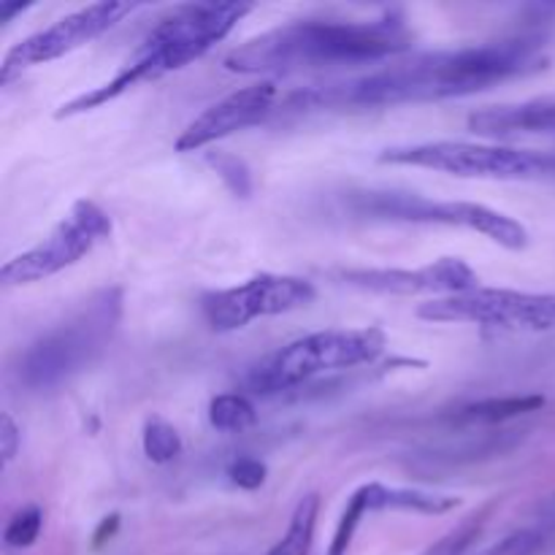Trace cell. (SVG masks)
<instances>
[{
    "mask_svg": "<svg viewBox=\"0 0 555 555\" xmlns=\"http://www.w3.org/2000/svg\"><path fill=\"white\" fill-rule=\"evenodd\" d=\"M537 68H545L540 43L531 38H515L459 52L421 54L341 85L314 87L301 92L293 103L298 108H379L444 101L488 90L491 85L526 76Z\"/></svg>",
    "mask_w": 555,
    "mask_h": 555,
    "instance_id": "obj_1",
    "label": "cell"
},
{
    "mask_svg": "<svg viewBox=\"0 0 555 555\" xmlns=\"http://www.w3.org/2000/svg\"><path fill=\"white\" fill-rule=\"evenodd\" d=\"M412 38L399 11L361 22L304 20L249 38L222 63L233 74H296L307 68L366 65L406 52Z\"/></svg>",
    "mask_w": 555,
    "mask_h": 555,
    "instance_id": "obj_2",
    "label": "cell"
},
{
    "mask_svg": "<svg viewBox=\"0 0 555 555\" xmlns=\"http://www.w3.org/2000/svg\"><path fill=\"white\" fill-rule=\"evenodd\" d=\"M253 11L249 3H190L179 5L168 16H163L150 36L144 38L139 49H135L133 60L122 65L117 76L106 85L95 87V90L85 92V95L74 98L70 103H63L60 112L54 114L57 119L76 117L90 108L103 106V103L114 101L130 87L141 85V81L160 79V76L171 74V70L184 68V65L195 63L204 57L211 47L222 41L244 16Z\"/></svg>",
    "mask_w": 555,
    "mask_h": 555,
    "instance_id": "obj_3",
    "label": "cell"
},
{
    "mask_svg": "<svg viewBox=\"0 0 555 555\" xmlns=\"http://www.w3.org/2000/svg\"><path fill=\"white\" fill-rule=\"evenodd\" d=\"M122 314V291L106 287L76 318L33 341L16 363V377L27 390H54L85 372L112 341Z\"/></svg>",
    "mask_w": 555,
    "mask_h": 555,
    "instance_id": "obj_4",
    "label": "cell"
},
{
    "mask_svg": "<svg viewBox=\"0 0 555 555\" xmlns=\"http://www.w3.org/2000/svg\"><path fill=\"white\" fill-rule=\"evenodd\" d=\"M385 334L379 328H331L291 341L255 363L247 374L253 393L274 396L298 388L309 379L341 369L374 363L385 352Z\"/></svg>",
    "mask_w": 555,
    "mask_h": 555,
    "instance_id": "obj_5",
    "label": "cell"
},
{
    "mask_svg": "<svg viewBox=\"0 0 555 555\" xmlns=\"http://www.w3.org/2000/svg\"><path fill=\"white\" fill-rule=\"evenodd\" d=\"M379 163L428 168V171L464 179L555 182V155L551 152L509 150V146L472 144V141H426V144L390 146L379 155Z\"/></svg>",
    "mask_w": 555,
    "mask_h": 555,
    "instance_id": "obj_6",
    "label": "cell"
},
{
    "mask_svg": "<svg viewBox=\"0 0 555 555\" xmlns=\"http://www.w3.org/2000/svg\"><path fill=\"white\" fill-rule=\"evenodd\" d=\"M352 209L377 220L466 228L513 253L529 247V231L515 217L472 201H431L417 193H361L352 198Z\"/></svg>",
    "mask_w": 555,
    "mask_h": 555,
    "instance_id": "obj_7",
    "label": "cell"
},
{
    "mask_svg": "<svg viewBox=\"0 0 555 555\" xmlns=\"http://www.w3.org/2000/svg\"><path fill=\"white\" fill-rule=\"evenodd\" d=\"M428 323H472L502 331H555V293H520L502 287H475L469 293L434 298L417 309Z\"/></svg>",
    "mask_w": 555,
    "mask_h": 555,
    "instance_id": "obj_8",
    "label": "cell"
},
{
    "mask_svg": "<svg viewBox=\"0 0 555 555\" xmlns=\"http://www.w3.org/2000/svg\"><path fill=\"white\" fill-rule=\"evenodd\" d=\"M108 236H112V220L106 211L87 198L76 201L68 215L41 244L11 258L0 269V282L3 287H22L49 280V276L79 263Z\"/></svg>",
    "mask_w": 555,
    "mask_h": 555,
    "instance_id": "obj_9",
    "label": "cell"
},
{
    "mask_svg": "<svg viewBox=\"0 0 555 555\" xmlns=\"http://www.w3.org/2000/svg\"><path fill=\"white\" fill-rule=\"evenodd\" d=\"M318 298L312 282L287 274H258L228 291L206 293L201 298V312L217 334L238 331L253 320L296 312Z\"/></svg>",
    "mask_w": 555,
    "mask_h": 555,
    "instance_id": "obj_10",
    "label": "cell"
},
{
    "mask_svg": "<svg viewBox=\"0 0 555 555\" xmlns=\"http://www.w3.org/2000/svg\"><path fill=\"white\" fill-rule=\"evenodd\" d=\"M135 9H139V3H128V0H101V3H90L85 9L74 11V14L63 16V20L54 22L47 30L33 33L25 41L9 49V54L3 57V65H0V81L9 85L22 70L52 63V60L95 41L98 36L112 30L117 22L133 14Z\"/></svg>",
    "mask_w": 555,
    "mask_h": 555,
    "instance_id": "obj_11",
    "label": "cell"
},
{
    "mask_svg": "<svg viewBox=\"0 0 555 555\" xmlns=\"http://www.w3.org/2000/svg\"><path fill=\"white\" fill-rule=\"evenodd\" d=\"M339 280L356 291L383 293V296H461L480 287V276L466 260L442 258L423 269H352L341 271Z\"/></svg>",
    "mask_w": 555,
    "mask_h": 555,
    "instance_id": "obj_12",
    "label": "cell"
},
{
    "mask_svg": "<svg viewBox=\"0 0 555 555\" xmlns=\"http://www.w3.org/2000/svg\"><path fill=\"white\" fill-rule=\"evenodd\" d=\"M276 103L274 81H260V85L244 87V90L231 92L222 101L211 103L209 108L198 114L188 128L173 141L177 152H198L225 135L238 133L244 128L263 122Z\"/></svg>",
    "mask_w": 555,
    "mask_h": 555,
    "instance_id": "obj_13",
    "label": "cell"
},
{
    "mask_svg": "<svg viewBox=\"0 0 555 555\" xmlns=\"http://www.w3.org/2000/svg\"><path fill=\"white\" fill-rule=\"evenodd\" d=\"M469 130L477 135H486V139L518 133H555V101L482 108L469 117Z\"/></svg>",
    "mask_w": 555,
    "mask_h": 555,
    "instance_id": "obj_14",
    "label": "cell"
},
{
    "mask_svg": "<svg viewBox=\"0 0 555 555\" xmlns=\"http://www.w3.org/2000/svg\"><path fill=\"white\" fill-rule=\"evenodd\" d=\"M366 502L372 513L379 509H393V513H417V515H448L450 509L459 507L455 496H442V493L417 491V488H388L379 482L363 486Z\"/></svg>",
    "mask_w": 555,
    "mask_h": 555,
    "instance_id": "obj_15",
    "label": "cell"
},
{
    "mask_svg": "<svg viewBox=\"0 0 555 555\" xmlns=\"http://www.w3.org/2000/svg\"><path fill=\"white\" fill-rule=\"evenodd\" d=\"M545 406L542 396H507V399H482L448 417L455 428H488L502 426L513 417H524Z\"/></svg>",
    "mask_w": 555,
    "mask_h": 555,
    "instance_id": "obj_16",
    "label": "cell"
},
{
    "mask_svg": "<svg viewBox=\"0 0 555 555\" xmlns=\"http://www.w3.org/2000/svg\"><path fill=\"white\" fill-rule=\"evenodd\" d=\"M318 515H320V496L309 493L298 502L296 513H293L291 526H287L285 537L276 542L266 555H309L312 553L314 529H318Z\"/></svg>",
    "mask_w": 555,
    "mask_h": 555,
    "instance_id": "obj_17",
    "label": "cell"
},
{
    "mask_svg": "<svg viewBox=\"0 0 555 555\" xmlns=\"http://www.w3.org/2000/svg\"><path fill=\"white\" fill-rule=\"evenodd\" d=\"M499 504H502V499H491V502L482 504V507L475 509L469 518L461 520L455 529H450L448 534L442 537V540L434 542V545L428 547V551L423 555H466V553H469L472 545L480 540L486 524L491 520L493 509H499Z\"/></svg>",
    "mask_w": 555,
    "mask_h": 555,
    "instance_id": "obj_18",
    "label": "cell"
},
{
    "mask_svg": "<svg viewBox=\"0 0 555 555\" xmlns=\"http://www.w3.org/2000/svg\"><path fill=\"white\" fill-rule=\"evenodd\" d=\"M258 421V410H255L253 401L242 393H222L217 399H211L209 404V423L217 431L236 434L247 431L249 426H255Z\"/></svg>",
    "mask_w": 555,
    "mask_h": 555,
    "instance_id": "obj_19",
    "label": "cell"
},
{
    "mask_svg": "<svg viewBox=\"0 0 555 555\" xmlns=\"http://www.w3.org/2000/svg\"><path fill=\"white\" fill-rule=\"evenodd\" d=\"M141 444H144V455L152 464H171L173 459L182 455V437L163 417H150L146 421Z\"/></svg>",
    "mask_w": 555,
    "mask_h": 555,
    "instance_id": "obj_20",
    "label": "cell"
},
{
    "mask_svg": "<svg viewBox=\"0 0 555 555\" xmlns=\"http://www.w3.org/2000/svg\"><path fill=\"white\" fill-rule=\"evenodd\" d=\"M366 513H372V509H369V502H366V491H363V488H358V491L350 496V502H347L345 513H341L339 526H336V531H334V540H331L328 555H347L352 540H356L358 526H361L363 515Z\"/></svg>",
    "mask_w": 555,
    "mask_h": 555,
    "instance_id": "obj_21",
    "label": "cell"
},
{
    "mask_svg": "<svg viewBox=\"0 0 555 555\" xmlns=\"http://www.w3.org/2000/svg\"><path fill=\"white\" fill-rule=\"evenodd\" d=\"M43 529V513L38 507H22L14 518L5 526V545L22 551V547H30L38 540Z\"/></svg>",
    "mask_w": 555,
    "mask_h": 555,
    "instance_id": "obj_22",
    "label": "cell"
},
{
    "mask_svg": "<svg viewBox=\"0 0 555 555\" xmlns=\"http://www.w3.org/2000/svg\"><path fill=\"white\" fill-rule=\"evenodd\" d=\"M542 542H545V531L542 529H520L477 555H537L540 553Z\"/></svg>",
    "mask_w": 555,
    "mask_h": 555,
    "instance_id": "obj_23",
    "label": "cell"
},
{
    "mask_svg": "<svg viewBox=\"0 0 555 555\" xmlns=\"http://www.w3.org/2000/svg\"><path fill=\"white\" fill-rule=\"evenodd\" d=\"M266 475H269V469L260 459H236L228 466V477L242 491H258L266 482Z\"/></svg>",
    "mask_w": 555,
    "mask_h": 555,
    "instance_id": "obj_24",
    "label": "cell"
},
{
    "mask_svg": "<svg viewBox=\"0 0 555 555\" xmlns=\"http://www.w3.org/2000/svg\"><path fill=\"white\" fill-rule=\"evenodd\" d=\"M211 163H215L217 171L222 173V179L231 184L233 193L236 195L249 193V173H247V168L236 160V157H211Z\"/></svg>",
    "mask_w": 555,
    "mask_h": 555,
    "instance_id": "obj_25",
    "label": "cell"
},
{
    "mask_svg": "<svg viewBox=\"0 0 555 555\" xmlns=\"http://www.w3.org/2000/svg\"><path fill=\"white\" fill-rule=\"evenodd\" d=\"M20 444H22V434L16 428V423L11 421L9 412L0 415V455H3V464H11L14 455L20 453Z\"/></svg>",
    "mask_w": 555,
    "mask_h": 555,
    "instance_id": "obj_26",
    "label": "cell"
},
{
    "mask_svg": "<svg viewBox=\"0 0 555 555\" xmlns=\"http://www.w3.org/2000/svg\"><path fill=\"white\" fill-rule=\"evenodd\" d=\"M117 529H119V515H108V518H103L101 526H98L95 537H92V545L103 547L114 534H117Z\"/></svg>",
    "mask_w": 555,
    "mask_h": 555,
    "instance_id": "obj_27",
    "label": "cell"
},
{
    "mask_svg": "<svg viewBox=\"0 0 555 555\" xmlns=\"http://www.w3.org/2000/svg\"><path fill=\"white\" fill-rule=\"evenodd\" d=\"M537 520L542 529H555V491L537 504Z\"/></svg>",
    "mask_w": 555,
    "mask_h": 555,
    "instance_id": "obj_28",
    "label": "cell"
},
{
    "mask_svg": "<svg viewBox=\"0 0 555 555\" xmlns=\"http://www.w3.org/2000/svg\"><path fill=\"white\" fill-rule=\"evenodd\" d=\"M25 9H30V0H0V25H9Z\"/></svg>",
    "mask_w": 555,
    "mask_h": 555,
    "instance_id": "obj_29",
    "label": "cell"
}]
</instances>
